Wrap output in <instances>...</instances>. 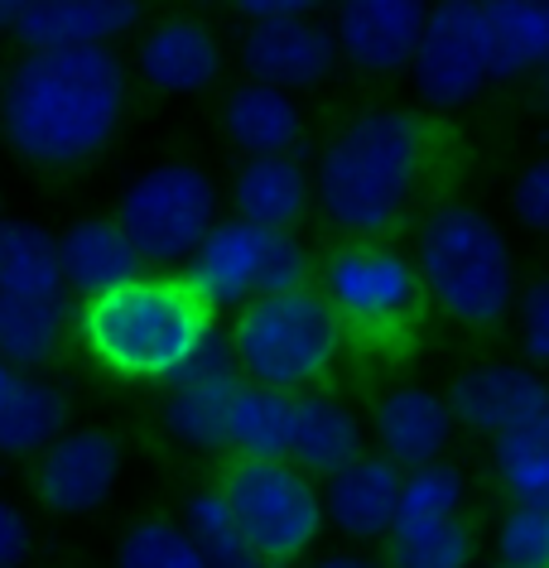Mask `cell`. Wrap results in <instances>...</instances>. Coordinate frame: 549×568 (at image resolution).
I'll use <instances>...</instances> for the list:
<instances>
[{"label":"cell","instance_id":"1","mask_svg":"<svg viewBox=\"0 0 549 568\" xmlns=\"http://www.w3.org/2000/svg\"><path fill=\"white\" fill-rule=\"evenodd\" d=\"M125 111V68L111 49L24 53L0 88L6 145L39 169L88 164Z\"/></svg>","mask_w":549,"mask_h":568},{"label":"cell","instance_id":"2","mask_svg":"<svg viewBox=\"0 0 549 568\" xmlns=\"http://www.w3.org/2000/svg\"><path fill=\"white\" fill-rule=\"evenodd\" d=\"M73 328L102 372L169 386L189 357L217 333V314L183 275H135L121 290L82 300Z\"/></svg>","mask_w":549,"mask_h":568},{"label":"cell","instance_id":"3","mask_svg":"<svg viewBox=\"0 0 549 568\" xmlns=\"http://www.w3.org/2000/svg\"><path fill=\"white\" fill-rule=\"evenodd\" d=\"M429 169V121L415 111H366L318 160V207L352 241H376L405 217Z\"/></svg>","mask_w":549,"mask_h":568},{"label":"cell","instance_id":"4","mask_svg":"<svg viewBox=\"0 0 549 568\" xmlns=\"http://www.w3.org/2000/svg\"><path fill=\"white\" fill-rule=\"evenodd\" d=\"M419 290L462 328H501L516 308L511 241L482 207H434L415 241Z\"/></svg>","mask_w":549,"mask_h":568},{"label":"cell","instance_id":"5","mask_svg":"<svg viewBox=\"0 0 549 568\" xmlns=\"http://www.w3.org/2000/svg\"><path fill=\"white\" fill-rule=\"evenodd\" d=\"M222 333L232 343L242 381L285 395H299L304 386L323 381L343 352V323L314 284L294 294H261V300L242 304L232 314V328Z\"/></svg>","mask_w":549,"mask_h":568},{"label":"cell","instance_id":"6","mask_svg":"<svg viewBox=\"0 0 549 568\" xmlns=\"http://www.w3.org/2000/svg\"><path fill=\"white\" fill-rule=\"evenodd\" d=\"M217 496H222V506H227L232 525L242 530V539L261 554L265 568L299 564L304 554L318 545V535L328 530V525H323L318 487L289 463L236 458L227 473H222Z\"/></svg>","mask_w":549,"mask_h":568},{"label":"cell","instance_id":"7","mask_svg":"<svg viewBox=\"0 0 549 568\" xmlns=\"http://www.w3.org/2000/svg\"><path fill=\"white\" fill-rule=\"evenodd\" d=\"M217 217H222V197L213 189V179L199 164L169 160V164L145 169L121 193L116 226L135 246L140 265L169 270L199 251V241L213 232Z\"/></svg>","mask_w":549,"mask_h":568},{"label":"cell","instance_id":"8","mask_svg":"<svg viewBox=\"0 0 549 568\" xmlns=\"http://www.w3.org/2000/svg\"><path fill=\"white\" fill-rule=\"evenodd\" d=\"M323 300L337 314V323L357 328L366 337H390L400 328H410V318L419 314V275L415 261L386 241H352L323 265Z\"/></svg>","mask_w":549,"mask_h":568},{"label":"cell","instance_id":"9","mask_svg":"<svg viewBox=\"0 0 549 568\" xmlns=\"http://www.w3.org/2000/svg\"><path fill=\"white\" fill-rule=\"evenodd\" d=\"M410 73L419 102L434 111H458L482 97V88L491 82V53L472 0H434L425 30H419Z\"/></svg>","mask_w":549,"mask_h":568},{"label":"cell","instance_id":"10","mask_svg":"<svg viewBox=\"0 0 549 568\" xmlns=\"http://www.w3.org/2000/svg\"><path fill=\"white\" fill-rule=\"evenodd\" d=\"M236 386H242V372H236L227 333L217 328L164 386V429L193 453H222Z\"/></svg>","mask_w":549,"mask_h":568},{"label":"cell","instance_id":"11","mask_svg":"<svg viewBox=\"0 0 549 568\" xmlns=\"http://www.w3.org/2000/svg\"><path fill=\"white\" fill-rule=\"evenodd\" d=\"M121 477V444L106 429H63L39 453L34 496L53 516H92L111 501Z\"/></svg>","mask_w":549,"mask_h":568},{"label":"cell","instance_id":"12","mask_svg":"<svg viewBox=\"0 0 549 568\" xmlns=\"http://www.w3.org/2000/svg\"><path fill=\"white\" fill-rule=\"evenodd\" d=\"M444 405L454 424H468L477 434H511L526 424H549V395L535 366L526 362H482L454 376L444 390Z\"/></svg>","mask_w":549,"mask_h":568},{"label":"cell","instance_id":"13","mask_svg":"<svg viewBox=\"0 0 549 568\" xmlns=\"http://www.w3.org/2000/svg\"><path fill=\"white\" fill-rule=\"evenodd\" d=\"M425 16L429 0H337L328 34L337 44V59L372 78H396L410 73Z\"/></svg>","mask_w":549,"mask_h":568},{"label":"cell","instance_id":"14","mask_svg":"<svg viewBox=\"0 0 549 568\" xmlns=\"http://www.w3.org/2000/svg\"><path fill=\"white\" fill-rule=\"evenodd\" d=\"M242 68L275 92H314L333 78L337 44L318 20H251L242 34Z\"/></svg>","mask_w":549,"mask_h":568},{"label":"cell","instance_id":"15","mask_svg":"<svg viewBox=\"0 0 549 568\" xmlns=\"http://www.w3.org/2000/svg\"><path fill=\"white\" fill-rule=\"evenodd\" d=\"M372 438L382 448L376 458H386L396 473L444 463L448 444H454V415L444 405V390H429V386L386 390L372 409Z\"/></svg>","mask_w":549,"mask_h":568},{"label":"cell","instance_id":"16","mask_svg":"<svg viewBox=\"0 0 549 568\" xmlns=\"http://www.w3.org/2000/svg\"><path fill=\"white\" fill-rule=\"evenodd\" d=\"M265 236L261 226L236 222V217H217V226L199 241V251L189 255V270L183 280L199 290V300L222 314V308H242L256 300L261 284V261H265Z\"/></svg>","mask_w":549,"mask_h":568},{"label":"cell","instance_id":"17","mask_svg":"<svg viewBox=\"0 0 549 568\" xmlns=\"http://www.w3.org/2000/svg\"><path fill=\"white\" fill-rule=\"evenodd\" d=\"M140 24V0H34L16 20V39L30 53L111 49Z\"/></svg>","mask_w":549,"mask_h":568},{"label":"cell","instance_id":"18","mask_svg":"<svg viewBox=\"0 0 549 568\" xmlns=\"http://www.w3.org/2000/svg\"><path fill=\"white\" fill-rule=\"evenodd\" d=\"M396 496L400 473L376 453H362L357 463L333 473L328 487H323V525H333L337 535L357 539V545L386 539L390 525H396Z\"/></svg>","mask_w":549,"mask_h":568},{"label":"cell","instance_id":"19","mask_svg":"<svg viewBox=\"0 0 549 568\" xmlns=\"http://www.w3.org/2000/svg\"><path fill=\"white\" fill-rule=\"evenodd\" d=\"M135 63H140V78L154 92L193 97V92H207L222 78V44L213 30H203L193 20H164L140 39Z\"/></svg>","mask_w":549,"mask_h":568},{"label":"cell","instance_id":"20","mask_svg":"<svg viewBox=\"0 0 549 568\" xmlns=\"http://www.w3.org/2000/svg\"><path fill=\"white\" fill-rule=\"evenodd\" d=\"M59 270L63 290L78 300H96V294L121 290L125 280L145 275L135 246L125 241L116 217H82L59 236Z\"/></svg>","mask_w":549,"mask_h":568},{"label":"cell","instance_id":"21","mask_svg":"<svg viewBox=\"0 0 549 568\" xmlns=\"http://www.w3.org/2000/svg\"><path fill=\"white\" fill-rule=\"evenodd\" d=\"M366 453V429L357 415L333 400V395H294V429H289V467L314 481H328L333 473H343Z\"/></svg>","mask_w":549,"mask_h":568},{"label":"cell","instance_id":"22","mask_svg":"<svg viewBox=\"0 0 549 568\" xmlns=\"http://www.w3.org/2000/svg\"><path fill=\"white\" fill-rule=\"evenodd\" d=\"M68 409L73 400L63 386L0 362V458L44 453L68 429Z\"/></svg>","mask_w":549,"mask_h":568},{"label":"cell","instance_id":"23","mask_svg":"<svg viewBox=\"0 0 549 568\" xmlns=\"http://www.w3.org/2000/svg\"><path fill=\"white\" fill-rule=\"evenodd\" d=\"M236 222H251L261 232H294L308 212V174L294 154H261L246 160L232 179Z\"/></svg>","mask_w":549,"mask_h":568},{"label":"cell","instance_id":"24","mask_svg":"<svg viewBox=\"0 0 549 568\" xmlns=\"http://www.w3.org/2000/svg\"><path fill=\"white\" fill-rule=\"evenodd\" d=\"M487 30L491 82H520L549 59V0H472Z\"/></svg>","mask_w":549,"mask_h":568},{"label":"cell","instance_id":"25","mask_svg":"<svg viewBox=\"0 0 549 568\" xmlns=\"http://www.w3.org/2000/svg\"><path fill=\"white\" fill-rule=\"evenodd\" d=\"M222 131L236 150H246L251 160L261 154H294L304 135V116H299V102L289 92H275V88H261V82H242L227 106H222Z\"/></svg>","mask_w":549,"mask_h":568},{"label":"cell","instance_id":"26","mask_svg":"<svg viewBox=\"0 0 549 568\" xmlns=\"http://www.w3.org/2000/svg\"><path fill=\"white\" fill-rule=\"evenodd\" d=\"M73 328V300H20L0 294V362L16 372H44L59 357L63 337Z\"/></svg>","mask_w":549,"mask_h":568},{"label":"cell","instance_id":"27","mask_svg":"<svg viewBox=\"0 0 549 568\" xmlns=\"http://www.w3.org/2000/svg\"><path fill=\"white\" fill-rule=\"evenodd\" d=\"M0 294L20 300H63L59 236L39 222L0 217Z\"/></svg>","mask_w":549,"mask_h":568},{"label":"cell","instance_id":"28","mask_svg":"<svg viewBox=\"0 0 549 568\" xmlns=\"http://www.w3.org/2000/svg\"><path fill=\"white\" fill-rule=\"evenodd\" d=\"M289 429H294V395L265 390L242 381L227 409V448L236 458L256 463H285L289 458Z\"/></svg>","mask_w":549,"mask_h":568},{"label":"cell","instance_id":"29","mask_svg":"<svg viewBox=\"0 0 549 568\" xmlns=\"http://www.w3.org/2000/svg\"><path fill=\"white\" fill-rule=\"evenodd\" d=\"M491 467L501 487L511 491V506H545L549 501V424L491 438Z\"/></svg>","mask_w":549,"mask_h":568},{"label":"cell","instance_id":"30","mask_svg":"<svg viewBox=\"0 0 549 568\" xmlns=\"http://www.w3.org/2000/svg\"><path fill=\"white\" fill-rule=\"evenodd\" d=\"M183 530H189L193 539V549H199V559L203 568H265L261 564V554L246 545L242 530L232 525L227 516V506H222V496L217 487H207V491H193L189 501H183Z\"/></svg>","mask_w":549,"mask_h":568},{"label":"cell","instance_id":"31","mask_svg":"<svg viewBox=\"0 0 549 568\" xmlns=\"http://www.w3.org/2000/svg\"><path fill=\"white\" fill-rule=\"evenodd\" d=\"M468 481L458 467L448 463H429L415 473H400V496H396V525L390 530H419V525H444L458 520Z\"/></svg>","mask_w":549,"mask_h":568},{"label":"cell","instance_id":"32","mask_svg":"<svg viewBox=\"0 0 549 568\" xmlns=\"http://www.w3.org/2000/svg\"><path fill=\"white\" fill-rule=\"evenodd\" d=\"M477 535L462 520L419 525V530H390L386 535V568H472Z\"/></svg>","mask_w":549,"mask_h":568},{"label":"cell","instance_id":"33","mask_svg":"<svg viewBox=\"0 0 549 568\" xmlns=\"http://www.w3.org/2000/svg\"><path fill=\"white\" fill-rule=\"evenodd\" d=\"M116 568H203L189 530L179 520H140L116 545Z\"/></svg>","mask_w":549,"mask_h":568},{"label":"cell","instance_id":"34","mask_svg":"<svg viewBox=\"0 0 549 568\" xmlns=\"http://www.w3.org/2000/svg\"><path fill=\"white\" fill-rule=\"evenodd\" d=\"M497 564L506 568H549V510L511 506L497 525Z\"/></svg>","mask_w":549,"mask_h":568},{"label":"cell","instance_id":"35","mask_svg":"<svg viewBox=\"0 0 549 568\" xmlns=\"http://www.w3.org/2000/svg\"><path fill=\"white\" fill-rule=\"evenodd\" d=\"M314 280V255L294 232H271L265 236V261H261V284H256V300L261 294H294L308 290Z\"/></svg>","mask_w":549,"mask_h":568},{"label":"cell","instance_id":"36","mask_svg":"<svg viewBox=\"0 0 549 568\" xmlns=\"http://www.w3.org/2000/svg\"><path fill=\"white\" fill-rule=\"evenodd\" d=\"M511 314L520 318V347H526V366H540L549 357V284L535 280L526 294H516Z\"/></svg>","mask_w":549,"mask_h":568},{"label":"cell","instance_id":"37","mask_svg":"<svg viewBox=\"0 0 549 568\" xmlns=\"http://www.w3.org/2000/svg\"><path fill=\"white\" fill-rule=\"evenodd\" d=\"M516 217H520V226H530V232H545V222H549V164L545 160H535L526 174H520Z\"/></svg>","mask_w":549,"mask_h":568},{"label":"cell","instance_id":"38","mask_svg":"<svg viewBox=\"0 0 549 568\" xmlns=\"http://www.w3.org/2000/svg\"><path fill=\"white\" fill-rule=\"evenodd\" d=\"M30 549H34L30 516H24L10 496H0V568H20L30 559Z\"/></svg>","mask_w":549,"mask_h":568},{"label":"cell","instance_id":"39","mask_svg":"<svg viewBox=\"0 0 549 568\" xmlns=\"http://www.w3.org/2000/svg\"><path fill=\"white\" fill-rule=\"evenodd\" d=\"M246 20H308L314 10L333 6V0H227Z\"/></svg>","mask_w":549,"mask_h":568},{"label":"cell","instance_id":"40","mask_svg":"<svg viewBox=\"0 0 549 568\" xmlns=\"http://www.w3.org/2000/svg\"><path fill=\"white\" fill-rule=\"evenodd\" d=\"M318 568H386L382 559H372V554H357V549H347V554H328Z\"/></svg>","mask_w":549,"mask_h":568},{"label":"cell","instance_id":"41","mask_svg":"<svg viewBox=\"0 0 549 568\" xmlns=\"http://www.w3.org/2000/svg\"><path fill=\"white\" fill-rule=\"evenodd\" d=\"M30 6H34V0H0V34L16 30V20H20Z\"/></svg>","mask_w":549,"mask_h":568},{"label":"cell","instance_id":"42","mask_svg":"<svg viewBox=\"0 0 549 568\" xmlns=\"http://www.w3.org/2000/svg\"><path fill=\"white\" fill-rule=\"evenodd\" d=\"M482 568H506V564H482Z\"/></svg>","mask_w":549,"mask_h":568}]
</instances>
